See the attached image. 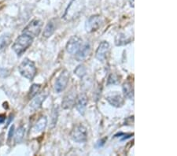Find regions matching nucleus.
I'll list each match as a JSON object with an SVG mask.
<instances>
[{"label":"nucleus","instance_id":"obj_1","mask_svg":"<svg viewBox=\"0 0 177 156\" xmlns=\"http://www.w3.org/2000/svg\"><path fill=\"white\" fill-rule=\"evenodd\" d=\"M32 37L23 33L22 35H21L17 38L14 44H13L12 48L18 56H21V54L32 45Z\"/></svg>","mask_w":177,"mask_h":156},{"label":"nucleus","instance_id":"obj_2","mask_svg":"<svg viewBox=\"0 0 177 156\" xmlns=\"http://www.w3.org/2000/svg\"><path fill=\"white\" fill-rule=\"evenodd\" d=\"M18 70L21 76L28 80H32L36 74V67L35 63L28 58H25L20 64Z\"/></svg>","mask_w":177,"mask_h":156},{"label":"nucleus","instance_id":"obj_3","mask_svg":"<svg viewBox=\"0 0 177 156\" xmlns=\"http://www.w3.org/2000/svg\"><path fill=\"white\" fill-rule=\"evenodd\" d=\"M72 139L77 143H84L87 140V129L83 124H77L71 133Z\"/></svg>","mask_w":177,"mask_h":156},{"label":"nucleus","instance_id":"obj_4","mask_svg":"<svg viewBox=\"0 0 177 156\" xmlns=\"http://www.w3.org/2000/svg\"><path fill=\"white\" fill-rule=\"evenodd\" d=\"M42 26H43V23L40 20L34 19L24 28V29L23 30V33L26 34L32 38L38 36L41 32Z\"/></svg>","mask_w":177,"mask_h":156},{"label":"nucleus","instance_id":"obj_5","mask_svg":"<svg viewBox=\"0 0 177 156\" xmlns=\"http://www.w3.org/2000/svg\"><path fill=\"white\" fill-rule=\"evenodd\" d=\"M103 18L100 15H93L87 20L85 23V29L87 32H94L97 31L103 24Z\"/></svg>","mask_w":177,"mask_h":156},{"label":"nucleus","instance_id":"obj_6","mask_svg":"<svg viewBox=\"0 0 177 156\" xmlns=\"http://www.w3.org/2000/svg\"><path fill=\"white\" fill-rule=\"evenodd\" d=\"M70 80V73L67 70H63L61 74L58 76L54 84V89L57 93L61 92L65 89Z\"/></svg>","mask_w":177,"mask_h":156},{"label":"nucleus","instance_id":"obj_7","mask_svg":"<svg viewBox=\"0 0 177 156\" xmlns=\"http://www.w3.org/2000/svg\"><path fill=\"white\" fill-rule=\"evenodd\" d=\"M82 45V40L77 36H73L66 44V51L70 54H76Z\"/></svg>","mask_w":177,"mask_h":156},{"label":"nucleus","instance_id":"obj_8","mask_svg":"<svg viewBox=\"0 0 177 156\" xmlns=\"http://www.w3.org/2000/svg\"><path fill=\"white\" fill-rule=\"evenodd\" d=\"M109 51V44L106 41H103L99 44V48L95 52V58L99 61H104L106 59L108 54Z\"/></svg>","mask_w":177,"mask_h":156},{"label":"nucleus","instance_id":"obj_9","mask_svg":"<svg viewBox=\"0 0 177 156\" xmlns=\"http://www.w3.org/2000/svg\"><path fill=\"white\" fill-rule=\"evenodd\" d=\"M106 100L109 104L114 107H121L124 103V100L120 94L114 92L106 97Z\"/></svg>","mask_w":177,"mask_h":156},{"label":"nucleus","instance_id":"obj_10","mask_svg":"<svg viewBox=\"0 0 177 156\" xmlns=\"http://www.w3.org/2000/svg\"><path fill=\"white\" fill-rule=\"evenodd\" d=\"M48 94L46 92H42L40 94H39L37 96H36L35 98L33 99L32 101L31 102L29 105V108L31 111H35L38 109H40L41 107L42 103L44 102V100L46 99V98L47 97Z\"/></svg>","mask_w":177,"mask_h":156},{"label":"nucleus","instance_id":"obj_11","mask_svg":"<svg viewBox=\"0 0 177 156\" xmlns=\"http://www.w3.org/2000/svg\"><path fill=\"white\" fill-rule=\"evenodd\" d=\"M87 97L86 96L85 94H81L79 95L76 99V107H77V111L80 114L83 115L86 111V107L87 105Z\"/></svg>","mask_w":177,"mask_h":156},{"label":"nucleus","instance_id":"obj_12","mask_svg":"<svg viewBox=\"0 0 177 156\" xmlns=\"http://www.w3.org/2000/svg\"><path fill=\"white\" fill-rule=\"evenodd\" d=\"M91 53V45L89 43H86L83 45H81L80 50L76 54V59L77 61H82L85 59Z\"/></svg>","mask_w":177,"mask_h":156},{"label":"nucleus","instance_id":"obj_13","mask_svg":"<svg viewBox=\"0 0 177 156\" xmlns=\"http://www.w3.org/2000/svg\"><path fill=\"white\" fill-rule=\"evenodd\" d=\"M77 97L75 95V91H70L68 93L63 99V101L61 103V106L64 109H70L75 105Z\"/></svg>","mask_w":177,"mask_h":156},{"label":"nucleus","instance_id":"obj_14","mask_svg":"<svg viewBox=\"0 0 177 156\" xmlns=\"http://www.w3.org/2000/svg\"><path fill=\"white\" fill-rule=\"evenodd\" d=\"M47 125V118L45 116H43L38 121L36 122V124L32 127V133L33 134H39L44 131Z\"/></svg>","mask_w":177,"mask_h":156},{"label":"nucleus","instance_id":"obj_15","mask_svg":"<svg viewBox=\"0 0 177 156\" xmlns=\"http://www.w3.org/2000/svg\"><path fill=\"white\" fill-rule=\"evenodd\" d=\"M56 28H57V22L55 19H51L48 21V23L46 25L45 28L43 32V36L46 38L50 37L55 32Z\"/></svg>","mask_w":177,"mask_h":156},{"label":"nucleus","instance_id":"obj_16","mask_svg":"<svg viewBox=\"0 0 177 156\" xmlns=\"http://www.w3.org/2000/svg\"><path fill=\"white\" fill-rule=\"evenodd\" d=\"M124 91V95L126 98L129 99H133L134 98V87L133 84L131 81H126L123 84L122 86Z\"/></svg>","mask_w":177,"mask_h":156},{"label":"nucleus","instance_id":"obj_17","mask_svg":"<svg viewBox=\"0 0 177 156\" xmlns=\"http://www.w3.org/2000/svg\"><path fill=\"white\" fill-rule=\"evenodd\" d=\"M11 42V36L10 34H4L0 37V50L4 49Z\"/></svg>","mask_w":177,"mask_h":156},{"label":"nucleus","instance_id":"obj_18","mask_svg":"<svg viewBox=\"0 0 177 156\" xmlns=\"http://www.w3.org/2000/svg\"><path fill=\"white\" fill-rule=\"evenodd\" d=\"M40 88H41V85L40 84H32L30 88L29 92H28V98L32 99L33 97H35L37 95V93L40 91Z\"/></svg>","mask_w":177,"mask_h":156},{"label":"nucleus","instance_id":"obj_19","mask_svg":"<svg viewBox=\"0 0 177 156\" xmlns=\"http://www.w3.org/2000/svg\"><path fill=\"white\" fill-rule=\"evenodd\" d=\"M24 128L23 126L19 127L15 133V142L21 143L24 137Z\"/></svg>","mask_w":177,"mask_h":156},{"label":"nucleus","instance_id":"obj_20","mask_svg":"<svg viewBox=\"0 0 177 156\" xmlns=\"http://www.w3.org/2000/svg\"><path fill=\"white\" fill-rule=\"evenodd\" d=\"M129 41L130 40L125 38V36H124L123 34H118L116 36V39H115V44H116V46L124 45V44L129 43Z\"/></svg>","mask_w":177,"mask_h":156},{"label":"nucleus","instance_id":"obj_21","mask_svg":"<svg viewBox=\"0 0 177 156\" xmlns=\"http://www.w3.org/2000/svg\"><path fill=\"white\" fill-rule=\"evenodd\" d=\"M74 73L79 77L83 78L86 75V74H87V69L83 65H80L76 68V70H74Z\"/></svg>","mask_w":177,"mask_h":156},{"label":"nucleus","instance_id":"obj_22","mask_svg":"<svg viewBox=\"0 0 177 156\" xmlns=\"http://www.w3.org/2000/svg\"><path fill=\"white\" fill-rule=\"evenodd\" d=\"M119 83V79L114 74H111L109 76V79H108V84H116Z\"/></svg>","mask_w":177,"mask_h":156},{"label":"nucleus","instance_id":"obj_23","mask_svg":"<svg viewBox=\"0 0 177 156\" xmlns=\"http://www.w3.org/2000/svg\"><path fill=\"white\" fill-rule=\"evenodd\" d=\"M52 124L53 126H54L57 122V111H54L52 113Z\"/></svg>","mask_w":177,"mask_h":156},{"label":"nucleus","instance_id":"obj_24","mask_svg":"<svg viewBox=\"0 0 177 156\" xmlns=\"http://www.w3.org/2000/svg\"><path fill=\"white\" fill-rule=\"evenodd\" d=\"M14 125H12V126L11 127V129H10V131H9V134H8V140H11V138L13 137V136H14Z\"/></svg>","mask_w":177,"mask_h":156},{"label":"nucleus","instance_id":"obj_25","mask_svg":"<svg viewBox=\"0 0 177 156\" xmlns=\"http://www.w3.org/2000/svg\"><path fill=\"white\" fill-rule=\"evenodd\" d=\"M106 139L105 138V139H103V140H99V141H98V143H97V147H103V146L105 144V142H106Z\"/></svg>","mask_w":177,"mask_h":156},{"label":"nucleus","instance_id":"obj_26","mask_svg":"<svg viewBox=\"0 0 177 156\" xmlns=\"http://www.w3.org/2000/svg\"><path fill=\"white\" fill-rule=\"evenodd\" d=\"M6 121V115L0 114V124H2Z\"/></svg>","mask_w":177,"mask_h":156}]
</instances>
